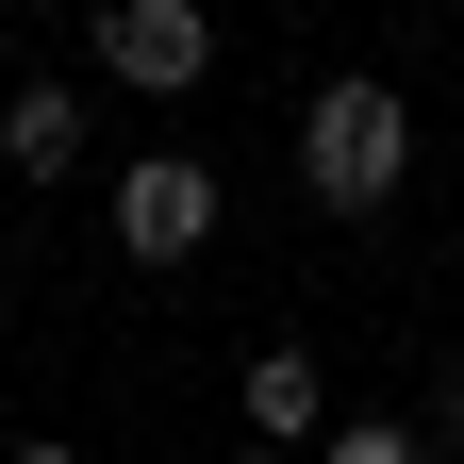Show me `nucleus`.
<instances>
[{"instance_id":"nucleus-3","label":"nucleus","mask_w":464,"mask_h":464,"mask_svg":"<svg viewBox=\"0 0 464 464\" xmlns=\"http://www.w3.org/2000/svg\"><path fill=\"white\" fill-rule=\"evenodd\" d=\"M199 232H216V166H183V150L116 166V249L133 266H199Z\"/></svg>"},{"instance_id":"nucleus-6","label":"nucleus","mask_w":464,"mask_h":464,"mask_svg":"<svg viewBox=\"0 0 464 464\" xmlns=\"http://www.w3.org/2000/svg\"><path fill=\"white\" fill-rule=\"evenodd\" d=\"M315 448H332V464H415V448H431V431H415V415H332V431H315Z\"/></svg>"},{"instance_id":"nucleus-7","label":"nucleus","mask_w":464,"mask_h":464,"mask_svg":"<svg viewBox=\"0 0 464 464\" xmlns=\"http://www.w3.org/2000/svg\"><path fill=\"white\" fill-rule=\"evenodd\" d=\"M415 431H431V448H464V365H431V398H415Z\"/></svg>"},{"instance_id":"nucleus-2","label":"nucleus","mask_w":464,"mask_h":464,"mask_svg":"<svg viewBox=\"0 0 464 464\" xmlns=\"http://www.w3.org/2000/svg\"><path fill=\"white\" fill-rule=\"evenodd\" d=\"M199 67H216V17H199V0H100V83L183 100Z\"/></svg>"},{"instance_id":"nucleus-1","label":"nucleus","mask_w":464,"mask_h":464,"mask_svg":"<svg viewBox=\"0 0 464 464\" xmlns=\"http://www.w3.org/2000/svg\"><path fill=\"white\" fill-rule=\"evenodd\" d=\"M398 183H415V100L365 83V67L315 83V100H299V199H315V216H382Z\"/></svg>"},{"instance_id":"nucleus-4","label":"nucleus","mask_w":464,"mask_h":464,"mask_svg":"<svg viewBox=\"0 0 464 464\" xmlns=\"http://www.w3.org/2000/svg\"><path fill=\"white\" fill-rule=\"evenodd\" d=\"M0 166H17V183H67L83 166V83H17L0 100Z\"/></svg>"},{"instance_id":"nucleus-5","label":"nucleus","mask_w":464,"mask_h":464,"mask_svg":"<svg viewBox=\"0 0 464 464\" xmlns=\"http://www.w3.org/2000/svg\"><path fill=\"white\" fill-rule=\"evenodd\" d=\"M249 431H266V448H315V431H332L315 348H249Z\"/></svg>"}]
</instances>
